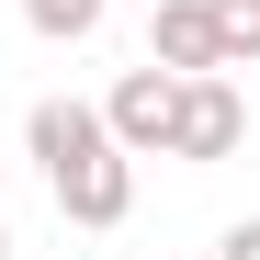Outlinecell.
<instances>
[{
	"instance_id": "6da1fadb",
	"label": "cell",
	"mask_w": 260,
	"mask_h": 260,
	"mask_svg": "<svg viewBox=\"0 0 260 260\" xmlns=\"http://www.w3.org/2000/svg\"><path fill=\"white\" fill-rule=\"evenodd\" d=\"M46 192H57L68 226H124V215H136V158H124L113 136H91V147L46 158Z\"/></svg>"
},
{
	"instance_id": "7a4b0ae2",
	"label": "cell",
	"mask_w": 260,
	"mask_h": 260,
	"mask_svg": "<svg viewBox=\"0 0 260 260\" xmlns=\"http://www.w3.org/2000/svg\"><path fill=\"white\" fill-rule=\"evenodd\" d=\"M238 147H249V91L226 68H192L181 79V113H170V158H181V170H215Z\"/></svg>"
},
{
	"instance_id": "3957f363",
	"label": "cell",
	"mask_w": 260,
	"mask_h": 260,
	"mask_svg": "<svg viewBox=\"0 0 260 260\" xmlns=\"http://www.w3.org/2000/svg\"><path fill=\"white\" fill-rule=\"evenodd\" d=\"M170 113H181V79L147 57V68H124L113 91H102V136L124 158H170Z\"/></svg>"
},
{
	"instance_id": "277c9868",
	"label": "cell",
	"mask_w": 260,
	"mask_h": 260,
	"mask_svg": "<svg viewBox=\"0 0 260 260\" xmlns=\"http://www.w3.org/2000/svg\"><path fill=\"white\" fill-rule=\"evenodd\" d=\"M147 57H158L170 79H192V68H226V57H215V23H204V0H158V12H147Z\"/></svg>"
},
{
	"instance_id": "5b68a950",
	"label": "cell",
	"mask_w": 260,
	"mask_h": 260,
	"mask_svg": "<svg viewBox=\"0 0 260 260\" xmlns=\"http://www.w3.org/2000/svg\"><path fill=\"white\" fill-rule=\"evenodd\" d=\"M102 12H113V0H23V23L46 34V46H91V34H102Z\"/></svg>"
},
{
	"instance_id": "8992f818",
	"label": "cell",
	"mask_w": 260,
	"mask_h": 260,
	"mask_svg": "<svg viewBox=\"0 0 260 260\" xmlns=\"http://www.w3.org/2000/svg\"><path fill=\"white\" fill-rule=\"evenodd\" d=\"M204 23H215V57L226 68H260V0H204Z\"/></svg>"
},
{
	"instance_id": "52a82bcc",
	"label": "cell",
	"mask_w": 260,
	"mask_h": 260,
	"mask_svg": "<svg viewBox=\"0 0 260 260\" xmlns=\"http://www.w3.org/2000/svg\"><path fill=\"white\" fill-rule=\"evenodd\" d=\"M215 260H260V215H238V226L215 238Z\"/></svg>"
},
{
	"instance_id": "ba28073f",
	"label": "cell",
	"mask_w": 260,
	"mask_h": 260,
	"mask_svg": "<svg viewBox=\"0 0 260 260\" xmlns=\"http://www.w3.org/2000/svg\"><path fill=\"white\" fill-rule=\"evenodd\" d=\"M0 260H12V215H0Z\"/></svg>"
}]
</instances>
